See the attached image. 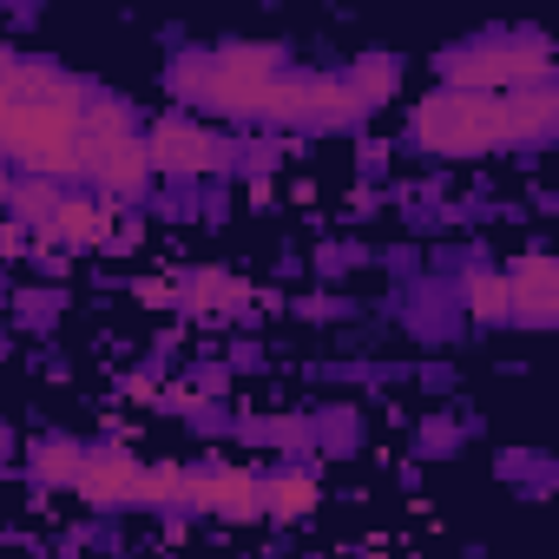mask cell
I'll use <instances>...</instances> for the list:
<instances>
[{
  "label": "cell",
  "instance_id": "obj_1",
  "mask_svg": "<svg viewBox=\"0 0 559 559\" xmlns=\"http://www.w3.org/2000/svg\"><path fill=\"white\" fill-rule=\"evenodd\" d=\"M8 119H0V145H8L34 178H73L80 171V145H86V126H80V106H86V86L67 80L60 67H14L8 73Z\"/></svg>",
  "mask_w": 559,
  "mask_h": 559
},
{
  "label": "cell",
  "instance_id": "obj_2",
  "mask_svg": "<svg viewBox=\"0 0 559 559\" xmlns=\"http://www.w3.org/2000/svg\"><path fill=\"white\" fill-rule=\"evenodd\" d=\"M546 73H552V47H546V34H526V27L520 34H480V40L441 53V80L461 93H487V99L546 86Z\"/></svg>",
  "mask_w": 559,
  "mask_h": 559
},
{
  "label": "cell",
  "instance_id": "obj_3",
  "mask_svg": "<svg viewBox=\"0 0 559 559\" xmlns=\"http://www.w3.org/2000/svg\"><path fill=\"white\" fill-rule=\"evenodd\" d=\"M415 145L421 152H441V158H480V152H500L507 132H500V99L487 93H461V86H441L415 106Z\"/></svg>",
  "mask_w": 559,
  "mask_h": 559
},
{
  "label": "cell",
  "instance_id": "obj_4",
  "mask_svg": "<svg viewBox=\"0 0 559 559\" xmlns=\"http://www.w3.org/2000/svg\"><path fill=\"white\" fill-rule=\"evenodd\" d=\"M263 119L310 126V132H336V126H356V119H362V106H356V93H349L336 73H304V80H284V73H276Z\"/></svg>",
  "mask_w": 559,
  "mask_h": 559
},
{
  "label": "cell",
  "instance_id": "obj_5",
  "mask_svg": "<svg viewBox=\"0 0 559 559\" xmlns=\"http://www.w3.org/2000/svg\"><path fill=\"white\" fill-rule=\"evenodd\" d=\"M145 165L152 171H171V178H198V171H217L224 165V145L191 126V119H158L152 139H145Z\"/></svg>",
  "mask_w": 559,
  "mask_h": 559
},
{
  "label": "cell",
  "instance_id": "obj_6",
  "mask_svg": "<svg viewBox=\"0 0 559 559\" xmlns=\"http://www.w3.org/2000/svg\"><path fill=\"white\" fill-rule=\"evenodd\" d=\"M80 171H86L99 191H112V198H139L145 178H152L139 132H132V139H86V145H80Z\"/></svg>",
  "mask_w": 559,
  "mask_h": 559
},
{
  "label": "cell",
  "instance_id": "obj_7",
  "mask_svg": "<svg viewBox=\"0 0 559 559\" xmlns=\"http://www.w3.org/2000/svg\"><path fill=\"white\" fill-rule=\"evenodd\" d=\"M185 500L204 507V513H224V520H257L263 513V480L243 474V467H198V474H185Z\"/></svg>",
  "mask_w": 559,
  "mask_h": 559
},
{
  "label": "cell",
  "instance_id": "obj_8",
  "mask_svg": "<svg viewBox=\"0 0 559 559\" xmlns=\"http://www.w3.org/2000/svg\"><path fill=\"white\" fill-rule=\"evenodd\" d=\"M507 297H513V323L546 330L552 323V304H559V263L552 257H520L507 270Z\"/></svg>",
  "mask_w": 559,
  "mask_h": 559
},
{
  "label": "cell",
  "instance_id": "obj_9",
  "mask_svg": "<svg viewBox=\"0 0 559 559\" xmlns=\"http://www.w3.org/2000/svg\"><path fill=\"white\" fill-rule=\"evenodd\" d=\"M552 126H559V93L552 86L500 93V132H507V145H539Z\"/></svg>",
  "mask_w": 559,
  "mask_h": 559
},
{
  "label": "cell",
  "instance_id": "obj_10",
  "mask_svg": "<svg viewBox=\"0 0 559 559\" xmlns=\"http://www.w3.org/2000/svg\"><path fill=\"white\" fill-rule=\"evenodd\" d=\"M73 487L86 500H99V507H126V500H139V461L119 454V448H99V454L80 461V480Z\"/></svg>",
  "mask_w": 559,
  "mask_h": 559
},
{
  "label": "cell",
  "instance_id": "obj_11",
  "mask_svg": "<svg viewBox=\"0 0 559 559\" xmlns=\"http://www.w3.org/2000/svg\"><path fill=\"white\" fill-rule=\"evenodd\" d=\"M47 224H53L60 243H99V237L112 230V211H106L99 198H60Z\"/></svg>",
  "mask_w": 559,
  "mask_h": 559
},
{
  "label": "cell",
  "instance_id": "obj_12",
  "mask_svg": "<svg viewBox=\"0 0 559 559\" xmlns=\"http://www.w3.org/2000/svg\"><path fill=\"white\" fill-rule=\"evenodd\" d=\"M467 310H474V323H513L507 270H474V276H467Z\"/></svg>",
  "mask_w": 559,
  "mask_h": 559
},
{
  "label": "cell",
  "instance_id": "obj_13",
  "mask_svg": "<svg viewBox=\"0 0 559 559\" xmlns=\"http://www.w3.org/2000/svg\"><path fill=\"white\" fill-rule=\"evenodd\" d=\"M310 507H317V480H310V474H270V487H263V513L297 520V513H310Z\"/></svg>",
  "mask_w": 559,
  "mask_h": 559
},
{
  "label": "cell",
  "instance_id": "obj_14",
  "mask_svg": "<svg viewBox=\"0 0 559 559\" xmlns=\"http://www.w3.org/2000/svg\"><path fill=\"white\" fill-rule=\"evenodd\" d=\"M349 93H356V106L369 112V106H382L389 93H395V60L389 53H369V60H356V73L343 80Z\"/></svg>",
  "mask_w": 559,
  "mask_h": 559
},
{
  "label": "cell",
  "instance_id": "obj_15",
  "mask_svg": "<svg viewBox=\"0 0 559 559\" xmlns=\"http://www.w3.org/2000/svg\"><path fill=\"white\" fill-rule=\"evenodd\" d=\"M80 461H86V454H80L73 441H40V448H34V474L53 480V487H73V480H80Z\"/></svg>",
  "mask_w": 559,
  "mask_h": 559
},
{
  "label": "cell",
  "instance_id": "obj_16",
  "mask_svg": "<svg viewBox=\"0 0 559 559\" xmlns=\"http://www.w3.org/2000/svg\"><path fill=\"white\" fill-rule=\"evenodd\" d=\"M237 304H243V284H237V276H224V270L198 276V310H204V317H217V310H237Z\"/></svg>",
  "mask_w": 559,
  "mask_h": 559
},
{
  "label": "cell",
  "instance_id": "obj_17",
  "mask_svg": "<svg viewBox=\"0 0 559 559\" xmlns=\"http://www.w3.org/2000/svg\"><path fill=\"white\" fill-rule=\"evenodd\" d=\"M14 204H21V217H27V224H47L60 198H53V185H47V178H27V185L14 191Z\"/></svg>",
  "mask_w": 559,
  "mask_h": 559
},
{
  "label": "cell",
  "instance_id": "obj_18",
  "mask_svg": "<svg viewBox=\"0 0 559 559\" xmlns=\"http://www.w3.org/2000/svg\"><path fill=\"white\" fill-rule=\"evenodd\" d=\"M8 106H14V93H8V80H0V119H8Z\"/></svg>",
  "mask_w": 559,
  "mask_h": 559
},
{
  "label": "cell",
  "instance_id": "obj_19",
  "mask_svg": "<svg viewBox=\"0 0 559 559\" xmlns=\"http://www.w3.org/2000/svg\"><path fill=\"white\" fill-rule=\"evenodd\" d=\"M8 73H14V60H8V47H0V80H8Z\"/></svg>",
  "mask_w": 559,
  "mask_h": 559
},
{
  "label": "cell",
  "instance_id": "obj_20",
  "mask_svg": "<svg viewBox=\"0 0 559 559\" xmlns=\"http://www.w3.org/2000/svg\"><path fill=\"white\" fill-rule=\"evenodd\" d=\"M0 191H8V178H0Z\"/></svg>",
  "mask_w": 559,
  "mask_h": 559
}]
</instances>
